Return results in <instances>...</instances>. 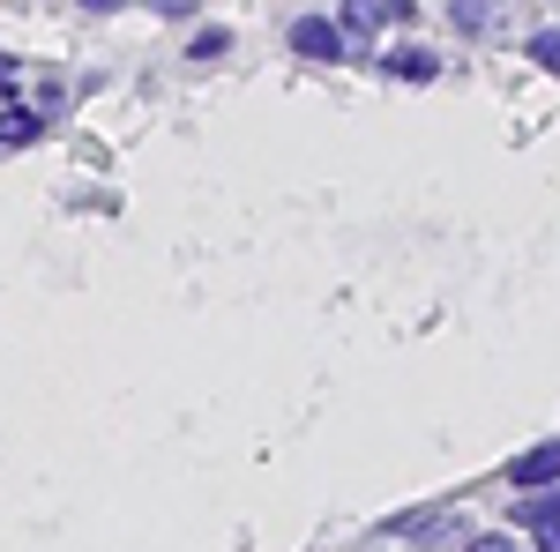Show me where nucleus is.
Returning a JSON list of instances; mask_svg holds the SVG:
<instances>
[{
	"instance_id": "12",
	"label": "nucleus",
	"mask_w": 560,
	"mask_h": 552,
	"mask_svg": "<svg viewBox=\"0 0 560 552\" xmlns=\"http://www.w3.org/2000/svg\"><path fill=\"white\" fill-rule=\"evenodd\" d=\"M464 552H523L516 530H478V538H464Z\"/></svg>"
},
{
	"instance_id": "16",
	"label": "nucleus",
	"mask_w": 560,
	"mask_h": 552,
	"mask_svg": "<svg viewBox=\"0 0 560 552\" xmlns=\"http://www.w3.org/2000/svg\"><path fill=\"white\" fill-rule=\"evenodd\" d=\"M538 552H560V522H553V530H538Z\"/></svg>"
},
{
	"instance_id": "2",
	"label": "nucleus",
	"mask_w": 560,
	"mask_h": 552,
	"mask_svg": "<svg viewBox=\"0 0 560 552\" xmlns=\"http://www.w3.org/2000/svg\"><path fill=\"white\" fill-rule=\"evenodd\" d=\"M501 485H509V493H538V485H560V433H553V441H538V448H523L516 463H501Z\"/></svg>"
},
{
	"instance_id": "3",
	"label": "nucleus",
	"mask_w": 560,
	"mask_h": 552,
	"mask_svg": "<svg viewBox=\"0 0 560 552\" xmlns=\"http://www.w3.org/2000/svg\"><path fill=\"white\" fill-rule=\"evenodd\" d=\"M448 530H456V515H448V501H441V508H411V515H388L382 522V538H404V545H441V538H448Z\"/></svg>"
},
{
	"instance_id": "15",
	"label": "nucleus",
	"mask_w": 560,
	"mask_h": 552,
	"mask_svg": "<svg viewBox=\"0 0 560 552\" xmlns=\"http://www.w3.org/2000/svg\"><path fill=\"white\" fill-rule=\"evenodd\" d=\"M90 15H120V8H128V0H83Z\"/></svg>"
},
{
	"instance_id": "6",
	"label": "nucleus",
	"mask_w": 560,
	"mask_h": 552,
	"mask_svg": "<svg viewBox=\"0 0 560 552\" xmlns=\"http://www.w3.org/2000/svg\"><path fill=\"white\" fill-rule=\"evenodd\" d=\"M38 134H45L38 105H8V113H0V150H31Z\"/></svg>"
},
{
	"instance_id": "7",
	"label": "nucleus",
	"mask_w": 560,
	"mask_h": 552,
	"mask_svg": "<svg viewBox=\"0 0 560 552\" xmlns=\"http://www.w3.org/2000/svg\"><path fill=\"white\" fill-rule=\"evenodd\" d=\"M329 23L345 31V45H366V38H374V23H382V0H337Z\"/></svg>"
},
{
	"instance_id": "11",
	"label": "nucleus",
	"mask_w": 560,
	"mask_h": 552,
	"mask_svg": "<svg viewBox=\"0 0 560 552\" xmlns=\"http://www.w3.org/2000/svg\"><path fill=\"white\" fill-rule=\"evenodd\" d=\"M142 8H150L158 23H195V15H202V0H142Z\"/></svg>"
},
{
	"instance_id": "4",
	"label": "nucleus",
	"mask_w": 560,
	"mask_h": 552,
	"mask_svg": "<svg viewBox=\"0 0 560 552\" xmlns=\"http://www.w3.org/2000/svg\"><path fill=\"white\" fill-rule=\"evenodd\" d=\"M374 68H382L388 83H441V60H433L427 45L419 38H404V45H388L382 60H374Z\"/></svg>"
},
{
	"instance_id": "5",
	"label": "nucleus",
	"mask_w": 560,
	"mask_h": 552,
	"mask_svg": "<svg viewBox=\"0 0 560 552\" xmlns=\"http://www.w3.org/2000/svg\"><path fill=\"white\" fill-rule=\"evenodd\" d=\"M560 522V485H538V493H516V538H538Z\"/></svg>"
},
{
	"instance_id": "10",
	"label": "nucleus",
	"mask_w": 560,
	"mask_h": 552,
	"mask_svg": "<svg viewBox=\"0 0 560 552\" xmlns=\"http://www.w3.org/2000/svg\"><path fill=\"white\" fill-rule=\"evenodd\" d=\"M224 52H232V31H224V23H202V31L187 38V60H202V68H210V60H224Z\"/></svg>"
},
{
	"instance_id": "13",
	"label": "nucleus",
	"mask_w": 560,
	"mask_h": 552,
	"mask_svg": "<svg viewBox=\"0 0 560 552\" xmlns=\"http://www.w3.org/2000/svg\"><path fill=\"white\" fill-rule=\"evenodd\" d=\"M382 23H404V31H411V23H419V0H382Z\"/></svg>"
},
{
	"instance_id": "14",
	"label": "nucleus",
	"mask_w": 560,
	"mask_h": 552,
	"mask_svg": "<svg viewBox=\"0 0 560 552\" xmlns=\"http://www.w3.org/2000/svg\"><path fill=\"white\" fill-rule=\"evenodd\" d=\"M23 83V60H15V52H0V90H15Z\"/></svg>"
},
{
	"instance_id": "8",
	"label": "nucleus",
	"mask_w": 560,
	"mask_h": 552,
	"mask_svg": "<svg viewBox=\"0 0 560 552\" xmlns=\"http://www.w3.org/2000/svg\"><path fill=\"white\" fill-rule=\"evenodd\" d=\"M493 15H501V0H448V23H456L464 38H486Z\"/></svg>"
},
{
	"instance_id": "1",
	"label": "nucleus",
	"mask_w": 560,
	"mask_h": 552,
	"mask_svg": "<svg viewBox=\"0 0 560 552\" xmlns=\"http://www.w3.org/2000/svg\"><path fill=\"white\" fill-rule=\"evenodd\" d=\"M284 45L300 52L306 68H345V60H351L345 31H337L329 15H292V31H284Z\"/></svg>"
},
{
	"instance_id": "9",
	"label": "nucleus",
	"mask_w": 560,
	"mask_h": 552,
	"mask_svg": "<svg viewBox=\"0 0 560 552\" xmlns=\"http://www.w3.org/2000/svg\"><path fill=\"white\" fill-rule=\"evenodd\" d=\"M523 60H530V68H546V75H560V23L530 31V38H523Z\"/></svg>"
}]
</instances>
